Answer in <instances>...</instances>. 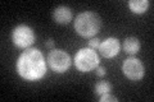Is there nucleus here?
Wrapping results in <instances>:
<instances>
[{"mask_svg": "<svg viewBox=\"0 0 154 102\" xmlns=\"http://www.w3.org/2000/svg\"><path fill=\"white\" fill-rule=\"evenodd\" d=\"M17 73L28 82H35L44 78L46 74V61L38 48H26L17 60Z\"/></svg>", "mask_w": 154, "mask_h": 102, "instance_id": "obj_1", "label": "nucleus"}, {"mask_svg": "<svg viewBox=\"0 0 154 102\" xmlns=\"http://www.w3.org/2000/svg\"><path fill=\"white\" fill-rule=\"evenodd\" d=\"M75 30L81 37L89 38L95 36L100 31L102 19L94 12H82L75 19Z\"/></svg>", "mask_w": 154, "mask_h": 102, "instance_id": "obj_2", "label": "nucleus"}, {"mask_svg": "<svg viewBox=\"0 0 154 102\" xmlns=\"http://www.w3.org/2000/svg\"><path fill=\"white\" fill-rule=\"evenodd\" d=\"M100 59L96 51L90 47L80 48L75 55V65L81 73H88L99 66Z\"/></svg>", "mask_w": 154, "mask_h": 102, "instance_id": "obj_3", "label": "nucleus"}, {"mask_svg": "<svg viewBox=\"0 0 154 102\" xmlns=\"http://www.w3.org/2000/svg\"><path fill=\"white\" fill-rule=\"evenodd\" d=\"M71 56L64 50L53 48L48 55V64L55 73H64L71 68Z\"/></svg>", "mask_w": 154, "mask_h": 102, "instance_id": "obj_4", "label": "nucleus"}, {"mask_svg": "<svg viewBox=\"0 0 154 102\" xmlns=\"http://www.w3.org/2000/svg\"><path fill=\"white\" fill-rule=\"evenodd\" d=\"M12 41L19 48H28L35 42L33 30L27 24H19L12 32Z\"/></svg>", "mask_w": 154, "mask_h": 102, "instance_id": "obj_5", "label": "nucleus"}, {"mask_svg": "<svg viewBox=\"0 0 154 102\" xmlns=\"http://www.w3.org/2000/svg\"><path fill=\"white\" fill-rule=\"evenodd\" d=\"M122 71L125 77L128 78L130 80H140L143 79L144 74H145V68H144V64L140 59L132 56L123 61Z\"/></svg>", "mask_w": 154, "mask_h": 102, "instance_id": "obj_6", "label": "nucleus"}, {"mask_svg": "<svg viewBox=\"0 0 154 102\" xmlns=\"http://www.w3.org/2000/svg\"><path fill=\"white\" fill-rule=\"evenodd\" d=\"M98 50L102 54V56L107 57V59H112V57L118 55L119 50H121V43L116 37H108L100 42Z\"/></svg>", "mask_w": 154, "mask_h": 102, "instance_id": "obj_7", "label": "nucleus"}, {"mask_svg": "<svg viewBox=\"0 0 154 102\" xmlns=\"http://www.w3.org/2000/svg\"><path fill=\"white\" fill-rule=\"evenodd\" d=\"M53 18H54V21L59 24H67L71 22L72 19V12L68 7L66 5H60L54 9V12H53Z\"/></svg>", "mask_w": 154, "mask_h": 102, "instance_id": "obj_8", "label": "nucleus"}, {"mask_svg": "<svg viewBox=\"0 0 154 102\" xmlns=\"http://www.w3.org/2000/svg\"><path fill=\"white\" fill-rule=\"evenodd\" d=\"M141 48V42L137 37H126L123 41V50L128 55H136Z\"/></svg>", "mask_w": 154, "mask_h": 102, "instance_id": "obj_9", "label": "nucleus"}, {"mask_svg": "<svg viewBox=\"0 0 154 102\" xmlns=\"http://www.w3.org/2000/svg\"><path fill=\"white\" fill-rule=\"evenodd\" d=\"M149 1L148 0H131L128 1V8L134 14H143L148 10L149 8Z\"/></svg>", "mask_w": 154, "mask_h": 102, "instance_id": "obj_10", "label": "nucleus"}, {"mask_svg": "<svg viewBox=\"0 0 154 102\" xmlns=\"http://www.w3.org/2000/svg\"><path fill=\"white\" fill-rule=\"evenodd\" d=\"M94 91H95L96 96H103V95L110 93V91H112V84H110L108 80H99L98 83L95 84Z\"/></svg>", "mask_w": 154, "mask_h": 102, "instance_id": "obj_11", "label": "nucleus"}, {"mask_svg": "<svg viewBox=\"0 0 154 102\" xmlns=\"http://www.w3.org/2000/svg\"><path fill=\"white\" fill-rule=\"evenodd\" d=\"M100 102H118V98L112 96L110 93H107V95L100 96Z\"/></svg>", "mask_w": 154, "mask_h": 102, "instance_id": "obj_12", "label": "nucleus"}, {"mask_svg": "<svg viewBox=\"0 0 154 102\" xmlns=\"http://www.w3.org/2000/svg\"><path fill=\"white\" fill-rule=\"evenodd\" d=\"M99 46H100V40L99 38L94 37V38H91V40L89 41V47L93 48V50H98Z\"/></svg>", "mask_w": 154, "mask_h": 102, "instance_id": "obj_13", "label": "nucleus"}, {"mask_svg": "<svg viewBox=\"0 0 154 102\" xmlns=\"http://www.w3.org/2000/svg\"><path fill=\"white\" fill-rule=\"evenodd\" d=\"M105 73H107V70H105L104 66H100V65L96 66V75L98 77H104Z\"/></svg>", "mask_w": 154, "mask_h": 102, "instance_id": "obj_14", "label": "nucleus"}, {"mask_svg": "<svg viewBox=\"0 0 154 102\" xmlns=\"http://www.w3.org/2000/svg\"><path fill=\"white\" fill-rule=\"evenodd\" d=\"M45 46L49 47V48H53L54 47V40H53V38H49V40L45 42Z\"/></svg>", "mask_w": 154, "mask_h": 102, "instance_id": "obj_15", "label": "nucleus"}]
</instances>
